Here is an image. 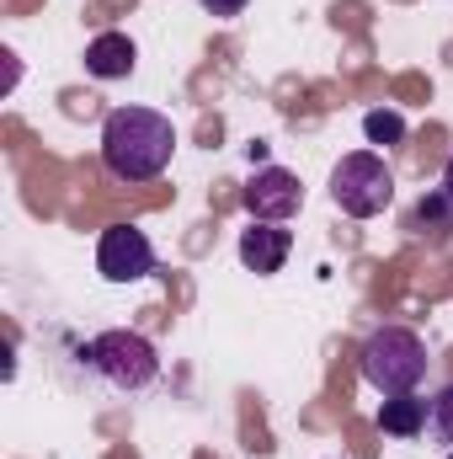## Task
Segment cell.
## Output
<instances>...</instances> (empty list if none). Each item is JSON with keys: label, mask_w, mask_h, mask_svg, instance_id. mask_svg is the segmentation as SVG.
I'll return each instance as SVG.
<instances>
[{"label": "cell", "mask_w": 453, "mask_h": 459, "mask_svg": "<svg viewBox=\"0 0 453 459\" xmlns=\"http://www.w3.org/2000/svg\"><path fill=\"white\" fill-rule=\"evenodd\" d=\"M176 155V128L155 108H113L102 123V166L117 182H155Z\"/></svg>", "instance_id": "obj_1"}, {"label": "cell", "mask_w": 453, "mask_h": 459, "mask_svg": "<svg viewBox=\"0 0 453 459\" xmlns=\"http://www.w3.org/2000/svg\"><path fill=\"white\" fill-rule=\"evenodd\" d=\"M357 368L379 395H411L427 379V342L411 326H379L357 352Z\"/></svg>", "instance_id": "obj_2"}, {"label": "cell", "mask_w": 453, "mask_h": 459, "mask_svg": "<svg viewBox=\"0 0 453 459\" xmlns=\"http://www.w3.org/2000/svg\"><path fill=\"white\" fill-rule=\"evenodd\" d=\"M331 204L346 220H373L395 204V171L384 166V155L373 150H352L341 155L331 171Z\"/></svg>", "instance_id": "obj_3"}, {"label": "cell", "mask_w": 453, "mask_h": 459, "mask_svg": "<svg viewBox=\"0 0 453 459\" xmlns=\"http://www.w3.org/2000/svg\"><path fill=\"white\" fill-rule=\"evenodd\" d=\"M86 363L113 385L123 395H133V390H150L155 379H160V352L150 337H139V332H102L97 342L86 347Z\"/></svg>", "instance_id": "obj_4"}, {"label": "cell", "mask_w": 453, "mask_h": 459, "mask_svg": "<svg viewBox=\"0 0 453 459\" xmlns=\"http://www.w3.org/2000/svg\"><path fill=\"white\" fill-rule=\"evenodd\" d=\"M240 204H245V214L261 220V225H288V220L304 209V182H299L288 166H256V177L245 182Z\"/></svg>", "instance_id": "obj_5"}, {"label": "cell", "mask_w": 453, "mask_h": 459, "mask_svg": "<svg viewBox=\"0 0 453 459\" xmlns=\"http://www.w3.org/2000/svg\"><path fill=\"white\" fill-rule=\"evenodd\" d=\"M97 273L107 283H139L155 273V246L139 225H107L97 240Z\"/></svg>", "instance_id": "obj_6"}, {"label": "cell", "mask_w": 453, "mask_h": 459, "mask_svg": "<svg viewBox=\"0 0 453 459\" xmlns=\"http://www.w3.org/2000/svg\"><path fill=\"white\" fill-rule=\"evenodd\" d=\"M288 251H294V230H283V225H261V220H256V225L240 235V262H245L251 273H261V278L283 273Z\"/></svg>", "instance_id": "obj_7"}, {"label": "cell", "mask_w": 453, "mask_h": 459, "mask_svg": "<svg viewBox=\"0 0 453 459\" xmlns=\"http://www.w3.org/2000/svg\"><path fill=\"white\" fill-rule=\"evenodd\" d=\"M133 65H139V48H133L128 32H102V38L86 43V70L97 81H128Z\"/></svg>", "instance_id": "obj_8"}, {"label": "cell", "mask_w": 453, "mask_h": 459, "mask_svg": "<svg viewBox=\"0 0 453 459\" xmlns=\"http://www.w3.org/2000/svg\"><path fill=\"white\" fill-rule=\"evenodd\" d=\"M379 428H384L389 438H416V433H427V401H422L416 390H411V395H384Z\"/></svg>", "instance_id": "obj_9"}, {"label": "cell", "mask_w": 453, "mask_h": 459, "mask_svg": "<svg viewBox=\"0 0 453 459\" xmlns=\"http://www.w3.org/2000/svg\"><path fill=\"white\" fill-rule=\"evenodd\" d=\"M363 134H368V144H400L406 139V117L395 108H373L363 117Z\"/></svg>", "instance_id": "obj_10"}, {"label": "cell", "mask_w": 453, "mask_h": 459, "mask_svg": "<svg viewBox=\"0 0 453 459\" xmlns=\"http://www.w3.org/2000/svg\"><path fill=\"white\" fill-rule=\"evenodd\" d=\"M427 433L438 444H453V385H443L432 401H427Z\"/></svg>", "instance_id": "obj_11"}, {"label": "cell", "mask_w": 453, "mask_h": 459, "mask_svg": "<svg viewBox=\"0 0 453 459\" xmlns=\"http://www.w3.org/2000/svg\"><path fill=\"white\" fill-rule=\"evenodd\" d=\"M203 5H209V16H240L251 0H203Z\"/></svg>", "instance_id": "obj_12"}, {"label": "cell", "mask_w": 453, "mask_h": 459, "mask_svg": "<svg viewBox=\"0 0 453 459\" xmlns=\"http://www.w3.org/2000/svg\"><path fill=\"white\" fill-rule=\"evenodd\" d=\"M443 198L453 204V155H449V166H443Z\"/></svg>", "instance_id": "obj_13"}, {"label": "cell", "mask_w": 453, "mask_h": 459, "mask_svg": "<svg viewBox=\"0 0 453 459\" xmlns=\"http://www.w3.org/2000/svg\"><path fill=\"white\" fill-rule=\"evenodd\" d=\"M449 459H453V455H449Z\"/></svg>", "instance_id": "obj_14"}]
</instances>
